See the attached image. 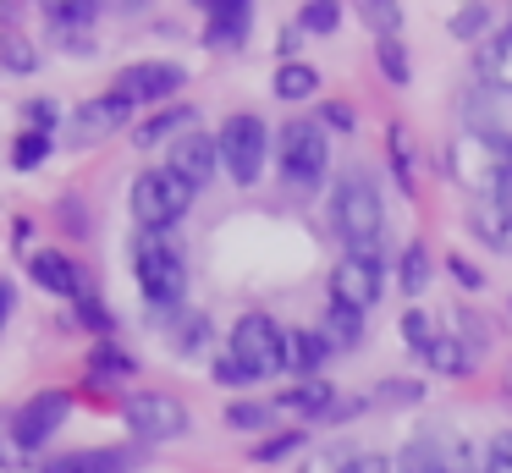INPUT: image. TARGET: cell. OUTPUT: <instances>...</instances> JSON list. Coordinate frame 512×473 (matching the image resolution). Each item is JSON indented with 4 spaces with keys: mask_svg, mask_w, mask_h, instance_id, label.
Segmentation results:
<instances>
[{
    "mask_svg": "<svg viewBox=\"0 0 512 473\" xmlns=\"http://www.w3.org/2000/svg\"><path fill=\"white\" fill-rule=\"evenodd\" d=\"M402 341H408V352H419V358H430V347L441 341V330H435V319L424 314V308H408V314L397 319Z\"/></svg>",
    "mask_w": 512,
    "mask_h": 473,
    "instance_id": "cell-34",
    "label": "cell"
},
{
    "mask_svg": "<svg viewBox=\"0 0 512 473\" xmlns=\"http://www.w3.org/2000/svg\"><path fill=\"white\" fill-rule=\"evenodd\" d=\"M67 325H83V330H94L100 341H116V314H111V308H105L94 292L72 303V319H67Z\"/></svg>",
    "mask_w": 512,
    "mask_h": 473,
    "instance_id": "cell-32",
    "label": "cell"
},
{
    "mask_svg": "<svg viewBox=\"0 0 512 473\" xmlns=\"http://www.w3.org/2000/svg\"><path fill=\"white\" fill-rule=\"evenodd\" d=\"M155 330H166L171 352H182V358H199L215 336V325L204 314H177V308H171V314H155Z\"/></svg>",
    "mask_w": 512,
    "mask_h": 473,
    "instance_id": "cell-18",
    "label": "cell"
},
{
    "mask_svg": "<svg viewBox=\"0 0 512 473\" xmlns=\"http://www.w3.org/2000/svg\"><path fill=\"white\" fill-rule=\"evenodd\" d=\"M303 451V429H281V435H265L254 451H248V462H259V468H270V462H287Z\"/></svg>",
    "mask_w": 512,
    "mask_h": 473,
    "instance_id": "cell-38",
    "label": "cell"
},
{
    "mask_svg": "<svg viewBox=\"0 0 512 473\" xmlns=\"http://www.w3.org/2000/svg\"><path fill=\"white\" fill-rule=\"evenodd\" d=\"M50 39H56L61 50H72V55H89V50H94L89 28H50Z\"/></svg>",
    "mask_w": 512,
    "mask_h": 473,
    "instance_id": "cell-46",
    "label": "cell"
},
{
    "mask_svg": "<svg viewBox=\"0 0 512 473\" xmlns=\"http://www.w3.org/2000/svg\"><path fill=\"white\" fill-rule=\"evenodd\" d=\"M325 363H331V347H325L320 330H287V341H281V369L298 374V380H320Z\"/></svg>",
    "mask_w": 512,
    "mask_h": 473,
    "instance_id": "cell-17",
    "label": "cell"
},
{
    "mask_svg": "<svg viewBox=\"0 0 512 473\" xmlns=\"http://www.w3.org/2000/svg\"><path fill=\"white\" fill-rule=\"evenodd\" d=\"M215 143H221V171L232 176L237 187H254L259 171H265L270 160V127L265 116H254V110H232V116L221 121V132H215Z\"/></svg>",
    "mask_w": 512,
    "mask_h": 473,
    "instance_id": "cell-4",
    "label": "cell"
},
{
    "mask_svg": "<svg viewBox=\"0 0 512 473\" xmlns=\"http://www.w3.org/2000/svg\"><path fill=\"white\" fill-rule=\"evenodd\" d=\"M182 127H193V105H166V110H155V116L138 121L133 143H138V149H160V143H171Z\"/></svg>",
    "mask_w": 512,
    "mask_h": 473,
    "instance_id": "cell-20",
    "label": "cell"
},
{
    "mask_svg": "<svg viewBox=\"0 0 512 473\" xmlns=\"http://www.w3.org/2000/svg\"><path fill=\"white\" fill-rule=\"evenodd\" d=\"M320 116H325V127H342V132L358 127V116H353L347 105H336V99H331V105H320Z\"/></svg>",
    "mask_w": 512,
    "mask_h": 473,
    "instance_id": "cell-51",
    "label": "cell"
},
{
    "mask_svg": "<svg viewBox=\"0 0 512 473\" xmlns=\"http://www.w3.org/2000/svg\"><path fill=\"white\" fill-rule=\"evenodd\" d=\"M320 336H325V347H336V352H347V347H358V336H364V314H353V308H325V325H320Z\"/></svg>",
    "mask_w": 512,
    "mask_h": 473,
    "instance_id": "cell-29",
    "label": "cell"
},
{
    "mask_svg": "<svg viewBox=\"0 0 512 473\" xmlns=\"http://www.w3.org/2000/svg\"><path fill=\"white\" fill-rule=\"evenodd\" d=\"M138 358L127 347H116V341H94L89 347V380L94 385H111V380H133Z\"/></svg>",
    "mask_w": 512,
    "mask_h": 473,
    "instance_id": "cell-23",
    "label": "cell"
},
{
    "mask_svg": "<svg viewBox=\"0 0 512 473\" xmlns=\"http://www.w3.org/2000/svg\"><path fill=\"white\" fill-rule=\"evenodd\" d=\"M331 226H336V237H342L347 253L380 259V242H386V204H380V193L364 182V176H347V182L336 187Z\"/></svg>",
    "mask_w": 512,
    "mask_h": 473,
    "instance_id": "cell-3",
    "label": "cell"
},
{
    "mask_svg": "<svg viewBox=\"0 0 512 473\" xmlns=\"http://www.w3.org/2000/svg\"><path fill=\"white\" fill-rule=\"evenodd\" d=\"M193 198H199V193H193L177 171H166V165H160V171H138V182H133V220L144 231H171L193 209Z\"/></svg>",
    "mask_w": 512,
    "mask_h": 473,
    "instance_id": "cell-6",
    "label": "cell"
},
{
    "mask_svg": "<svg viewBox=\"0 0 512 473\" xmlns=\"http://www.w3.org/2000/svg\"><path fill=\"white\" fill-rule=\"evenodd\" d=\"M386 154H391V171H397V187L402 193H419V171H413V138L402 121L386 127Z\"/></svg>",
    "mask_w": 512,
    "mask_h": 473,
    "instance_id": "cell-27",
    "label": "cell"
},
{
    "mask_svg": "<svg viewBox=\"0 0 512 473\" xmlns=\"http://www.w3.org/2000/svg\"><path fill=\"white\" fill-rule=\"evenodd\" d=\"M479 468L485 473H512V429H501V435L479 451Z\"/></svg>",
    "mask_w": 512,
    "mask_h": 473,
    "instance_id": "cell-43",
    "label": "cell"
},
{
    "mask_svg": "<svg viewBox=\"0 0 512 473\" xmlns=\"http://www.w3.org/2000/svg\"><path fill=\"white\" fill-rule=\"evenodd\" d=\"M127 116H133V105H127L122 94H94V99H83V105H72V116H67L72 149H94V143L116 138V132L127 127Z\"/></svg>",
    "mask_w": 512,
    "mask_h": 473,
    "instance_id": "cell-10",
    "label": "cell"
},
{
    "mask_svg": "<svg viewBox=\"0 0 512 473\" xmlns=\"http://www.w3.org/2000/svg\"><path fill=\"white\" fill-rule=\"evenodd\" d=\"M347 473H397V462H391V457H375V451H364V457L347 462Z\"/></svg>",
    "mask_w": 512,
    "mask_h": 473,
    "instance_id": "cell-49",
    "label": "cell"
},
{
    "mask_svg": "<svg viewBox=\"0 0 512 473\" xmlns=\"http://www.w3.org/2000/svg\"><path fill=\"white\" fill-rule=\"evenodd\" d=\"M182 83H188V72L177 61H133L116 72L111 94H122L127 105H160V99H177Z\"/></svg>",
    "mask_w": 512,
    "mask_h": 473,
    "instance_id": "cell-9",
    "label": "cell"
},
{
    "mask_svg": "<svg viewBox=\"0 0 512 473\" xmlns=\"http://www.w3.org/2000/svg\"><path fill=\"white\" fill-rule=\"evenodd\" d=\"M375 66L386 83L408 88L413 83V66H408V50H402V39H375Z\"/></svg>",
    "mask_w": 512,
    "mask_h": 473,
    "instance_id": "cell-36",
    "label": "cell"
},
{
    "mask_svg": "<svg viewBox=\"0 0 512 473\" xmlns=\"http://www.w3.org/2000/svg\"><path fill=\"white\" fill-rule=\"evenodd\" d=\"M45 11H50V28H94V17H100L94 0H56Z\"/></svg>",
    "mask_w": 512,
    "mask_h": 473,
    "instance_id": "cell-40",
    "label": "cell"
},
{
    "mask_svg": "<svg viewBox=\"0 0 512 473\" xmlns=\"http://www.w3.org/2000/svg\"><path fill=\"white\" fill-rule=\"evenodd\" d=\"M204 44L210 50H243L254 33V6L248 0H204Z\"/></svg>",
    "mask_w": 512,
    "mask_h": 473,
    "instance_id": "cell-15",
    "label": "cell"
},
{
    "mask_svg": "<svg viewBox=\"0 0 512 473\" xmlns=\"http://www.w3.org/2000/svg\"><path fill=\"white\" fill-rule=\"evenodd\" d=\"M501 253H512V220H507V248H501Z\"/></svg>",
    "mask_w": 512,
    "mask_h": 473,
    "instance_id": "cell-55",
    "label": "cell"
},
{
    "mask_svg": "<svg viewBox=\"0 0 512 473\" xmlns=\"http://www.w3.org/2000/svg\"><path fill=\"white\" fill-rule=\"evenodd\" d=\"M490 17H496V6H485V0H474V6H457L452 17H446V33H452V39H479V33L490 28Z\"/></svg>",
    "mask_w": 512,
    "mask_h": 473,
    "instance_id": "cell-39",
    "label": "cell"
},
{
    "mask_svg": "<svg viewBox=\"0 0 512 473\" xmlns=\"http://www.w3.org/2000/svg\"><path fill=\"white\" fill-rule=\"evenodd\" d=\"M50 149H56V138L50 132H17V143H12V171H39V165L50 160Z\"/></svg>",
    "mask_w": 512,
    "mask_h": 473,
    "instance_id": "cell-33",
    "label": "cell"
},
{
    "mask_svg": "<svg viewBox=\"0 0 512 473\" xmlns=\"http://www.w3.org/2000/svg\"><path fill=\"white\" fill-rule=\"evenodd\" d=\"M446 270H452V281L468 286V292H479V286H485V270H479V264H468L463 253H452V259H446Z\"/></svg>",
    "mask_w": 512,
    "mask_h": 473,
    "instance_id": "cell-45",
    "label": "cell"
},
{
    "mask_svg": "<svg viewBox=\"0 0 512 473\" xmlns=\"http://www.w3.org/2000/svg\"><path fill=\"white\" fill-rule=\"evenodd\" d=\"M298 28L303 33H336L342 28V6H336V0H309V6L298 11Z\"/></svg>",
    "mask_w": 512,
    "mask_h": 473,
    "instance_id": "cell-41",
    "label": "cell"
},
{
    "mask_svg": "<svg viewBox=\"0 0 512 473\" xmlns=\"http://www.w3.org/2000/svg\"><path fill=\"white\" fill-rule=\"evenodd\" d=\"M276 160H281V182L292 193H314L325 182V165H331V143L314 121H287L276 138Z\"/></svg>",
    "mask_w": 512,
    "mask_h": 473,
    "instance_id": "cell-5",
    "label": "cell"
},
{
    "mask_svg": "<svg viewBox=\"0 0 512 473\" xmlns=\"http://www.w3.org/2000/svg\"><path fill=\"white\" fill-rule=\"evenodd\" d=\"M122 418H127V429H133L138 446H166V440L188 435V407H182L177 396H166V391H138V396H127V402H122Z\"/></svg>",
    "mask_w": 512,
    "mask_h": 473,
    "instance_id": "cell-7",
    "label": "cell"
},
{
    "mask_svg": "<svg viewBox=\"0 0 512 473\" xmlns=\"http://www.w3.org/2000/svg\"><path fill=\"white\" fill-rule=\"evenodd\" d=\"M474 66H479V83L507 88V94H512V28H501L496 39H485V44H479Z\"/></svg>",
    "mask_w": 512,
    "mask_h": 473,
    "instance_id": "cell-21",
    "label": "cell"
},
{
    "mask_svg": "<svg viewBox=\"0 0 512 473\" xmlns=\"http://www.w3.org/2000/svg\"><path fill=\"white\" fill-rule=\"evenodd\" d=\"M28 275H34V286H45V292H56V297H89V286H83V270L67 259V253H56V248H39L34 259H28Z\"/></svg>",
    "mask_w": 512,
    "mask_h": 473,
    "instance_id": "cell-16",
    "label": "cell"
},
{
    "mask_svg": "<svg viewBox=\"0 0 512 473\" xmlns=\"http://www.w3.org/2000/svg\"><path fill=\"white\" fill-rule=\"evenodd\" d=\"M424 363H430L435 374H446V380H463V374H474V352H468L463 336H441Z\"/></svg>",
    "mask_w": 512,
    "mask_h": 473,
    "instance_id": "cell-26",
    "label": "cell"
},
{
    "mask_svg": "<svg viewBox=\"0 0 512 473\" xmlns=\"http://www.w3.org/2000/svg\"><path fill=\"white\" fill-rule=\"evenodd\" d=\"M276 407H292L298 418H331L336 407V391L325 380H298L287 396H276Z\"/></svg>",
    "mask_w": 512,
    "mask_h": 473,
    "instance_id": "cell-24",
    "label": "cell"
},
{
    "mask_svg": "<svg viewBox=\"0 0 512 473\" xmlns=\"http://www.w3.org/2000/svg\"><path fill=\"white\" fill-rule=\"evenodd\" d=\"M0 468H12V473L28 468V451H23V440H17V435H0Z\"/></svg>",
    "mask_w": 512,
    "mask_h": 473,
    "instance_id": "cell-48",
    "label": "cell"
},
{
    "mask_svg": "<svg viewBox=\"0 0 512 473\" xmlns=\"http://www.w3.org/2000/svg\"><path fill=\"white\" fill-rule=\"evenodd\" d=\"M215 385H226V391H237V385H254L259 380V374L254 369H248V363H237V358H215Z\"/></svg>",
    "mask_w": 512,
    "mask_h": 473,
    "instance_id": "cell-44",
    "label": "cell"
},
{
    "mask_svg": "<svg viewBox=\"0 0 512 473\" xmlns=\"http://www.w3.org/2000/svg\"><path fill=\"white\" fill-rule=\"evenodd\" d=\"M298 39H303V28L287 22V28H281V61H298Z\"/></svg>",
    "mask_w": 512,
    "mask_h": 473,
    "instance_id": "cell-53",
    "label": "cell"
},
{
    "mask_svg": "<svg viewBox=\"0 0 512 473\" xmlns=\"http://www.w3.org/2000/svg\"><path fill=\"white\" fill-rule=\"evenodd\" d=\"M369 402H380V407H419V402H424V380H402V374H386V380L369 391Z\"/></svg>",
    "mask_w": 512,
    "mask_h": 473,
    "instance_id": "cell-35",
    "label": "cell"
},
{
    "mask_svg": "<svg viewBox=\"0 0 512 473\" xmlns=\"http://www.w3.org/2000/svg\"><path fill=\"white\" fill-rule=\"evenodd\" d=\"M276 413H281L276 402H254V396H237V402H226V424H232V429H248V435L270 429V418H276Z\"/></svg>",
    "mask_w": 512,
    "mask_h": 473,
    "instance_id": "cell-31",
    "label": "cell"
},
{
    "mask_svg": "<svg viewBox=\"0 0 512 473\" xmlns=\"http://www.w3.org/2000/svg\"><path fill=\"white\" fill-rule=\"evenodd\" d=\"M270 94L287 99V105H292V99H314V94H320V72H314L309 61H281L276 77H270Z\"/></svg>",
    "mask_w": 512,
    "mask_h": 473,
    "instance_id": "cell-25",
    "label": "cell"
},
{
    "mask_svg": "<svg viewBox=\"0 0 512 473\" xmlns=\"http://www.w3.org/2000/svg\"><path fill=\"white\" fill-rule=\"evenodd\" d=\"M397 286L408 297H419L424 286H430V248H424V242H408V248H402V259H397Z\"/></svg>",
    "mask_w": 512,
    "mask_h": 473,
    "instance_id": "cell-30",
    "label": "cell"
},
{
    "mask_svg": "<svg viewBox=\"0 0 512 473\" xmlns=\"http://www.w3.org/2000/svg\"><path fill=\"white\" fill-rule=\"evenodd\" d=\"M166 171H177L193 193L210 187L215 171H221V143H215V132H182V138L171 143V154H166Z\"/></svg>",
    "mask_w": 512,
    "mask_h": 473,
    "instance_id": "cell-14",
    "label": "cell"
},
{
    "mask_svg": "<svg viewBox=\"0 0 512 473\" xmlns=\"http://www.w3.org/2000/svg\"><path fill=\"white\" fill-rule=\"evenodd\" d=\"M0 72H17V77L39 72V50H34V39H28V33L0 28Z\"/></svg>",
    "mask_w": 512,
    "mask_h": 473,
    "instance_id": "cell-28",
    "label": "cell"
},
{
    "mask_svg": "<svg viewBox=\"0 0 512 473\" xmlns=\"http://www.w3.org/2000/svg\"><path fill=\"white\" fill-rule=\"evenodd\" d=\"M358 17H364V28L375 33V39H397L402 28V6L397 0H364V6H353Z\"/></svg>",
    "mask_w": 512,
    "mask_h": 473,
    "instance_id": "cell-37",
    "label": "cell"
},
{
    "mask_svg": "<svg viewBox=\"0 0 512 473\" xmlns=\"http://www.w3.org/2000/svg\"><path fill=\"white\" fill-rule=\"evenodd\" d=\"M28 242H34V220L17 215V220H12V253H28Z\"/></svg>",
    "mask_w": 512,
    "mask_h": 473,
    "instance_id": "cell-52",
    "label": "cell"
},
{
    "mask_svg": "<svg viewBox=\"0 0 512 473\" xmlns=\"http://www.w3.org/2000/svg\"><path fill=\"white\" fill-rule=\"evenodd\" d=\"M281 341H287V330L276 325L270 314H243L232 325V341H226V358L248 363V369L265 380V374H281Z\"/></svg>",
    "mask_w": 512,
    "mask_h": 473,
    "instance_id": "cell-8",
    "label": "cell"
},
{
    "mask_svg": "<svg viewBox=\"0 0 512 473\" xmlns=\"http://www.w3.org/2000/svg\"><path fill=\"white\" fill-rule=\"evenodd\" d=\"M507 220H512V198H474V209H468L474 237L490 242V248H507Z\"/></svg>",
    "mask_w": 512,
    "mask_h": 473,
    "instance_id": "cell-22",
    "label": "cell"
},
{
    "mask_svg": "<svg viewBox=\"0 0 512 473\" xmlns=\"http://www.w3.org/2000/svg\"><path fill=\"white\" fill-rule=\"evenodd\" d=\"M463 121H468L474 138H490V143H507L512 149V94L507 88H490V83L468 88L463 94Z\"/></svg>",
    "mask_w": 512,
    "mask_h": 473,
    "instance_id": "cell-12",
    "label": "cell"
},
{
    "mask_svg": "<svg viewBox=\"0 0 512 473\" xmlns=\"http://www.w3.org/2000/svg\"><path fill=\"white\" fill-rule=\"evenodd\" d=\"M12 308H17V292H12V281L0 275V330H6V319H12Z\"/></svg>",
    "mask_w": 512,
    "mask_h": 473,
    "instance_id": "cell-54",
    "label": "cell"
},
{
    "mask_svg": "<svg viewBox=\"0 0 512 473\" xmlns=\"http://www.w3.org/2000/svg\"><path fill=\"white\" fill-rule=\"evenodd\" d=\"M386 281H380V259H358V253H342L331 270V303L353 308V314H369L380 303Z\"/></svg>",
    "mask_w": 512,
    "mask_h": 473,
    "instance_id": "cell-11",
    "label": "cell"
},
{
    "mask_svg": "<svg viewBox=\"0 0 512 473\" xmlns=\"http://www.w3.org/2000/svg\"><path fill=\"white\" fill-rule=\"evenodd\" d=\"M347 462L353 457H342V451H314V457L303 462V473H347Z\"/></svg>",
    "mask_w": 512,
    "mask_h": 473,
    "instance_id": "cell-47",
    "label": "cell"
},
{
    "mask_svg": "<svg viewBox=\"0 0 512 473\" xmlns=\"http://www.w3.org/2000/svg\"><path fill=\"white\" fill-rule=\"evenodd\" d=\"M133 275L138 292H144L149 314H171L188 292V259L166 231H138L133 237Z\"/></svg>",
    "mask_w": 512,
    "mask_h": 473,
    "instance_id": "cell-1",
    "label": "cell"
},
{
    "mask_svg": "<svg viewBox=\"0 0 512 473\" xmlns=\"http://www.w3.org/2000/svg\"><path fill=\"white\" fill-rule=\"evenodd\" d=\"M446 171L457 187H468V198H512V149L490 138H463L446 143Z\"/></svg>",
    "mask_w": 512,
    "mask_h": 473,
    "instance_id": "cell-2",
    "label": "cell"
},
{
    "mask_svg": "<svg viewBox=\"0 0 512 473\" xmlns=\"http://www.w3.org/2000/svg\"><path fill=\"white\" fill-rule=\"evenodd\" d=\"M23 121H28V132H50L61 121V105L50 94H39V99H28V105H23Z\"/></svg>",
    "mask_w": 512,
    "mask_h": 473,
    "instance_id": "cell-42",
    "label": "cell"
},
{
    "mask_svg": "<svg viewBox=\"0 0 512 473\" xmlns=\"http://www.w3.org/2000/svg\"><path fill=\"white\" fill-rule=\"evenodd\" d=\"M67 413H72V391H39V396H28V402L17 407L12 435L23 440V451H39L61 424H67Z\"/></svg>",
    "mask_w": 512,
    "mask_h": 473,
    "instance_id": "cell-13",
    "label": "cell"
},
{
    "mask_svg": "<svg viewBox=\"0 0 512 473\" xmlns=\"http://www.w3.org/2000/svg\"><path fill=\"white\" fill-rule=\"evenodd\" d=\"M369 407V396H336V407H331V424H347V418H358Z\"/></svg>",
    "mask_w": 512,
    "mask_h": 473,
    "instance_id": "cell-50",
    "label": "cell"
},
{
    "mask_svg": "<svg viewBox=\"0 0 512 473\" xmlns=\"http://www.w3.org/2000/svg\"><path fill=\"white\" fill-rule=\"evenodd\" d=\"M133 457L116 446H89V451H67V457L45 462V473H127Z\"/></svg>",
    "mask_w": 512,
    "mask_h": 473,
    "instance_id": "cell-19",
    "label": "cell"
}]
</instances>
